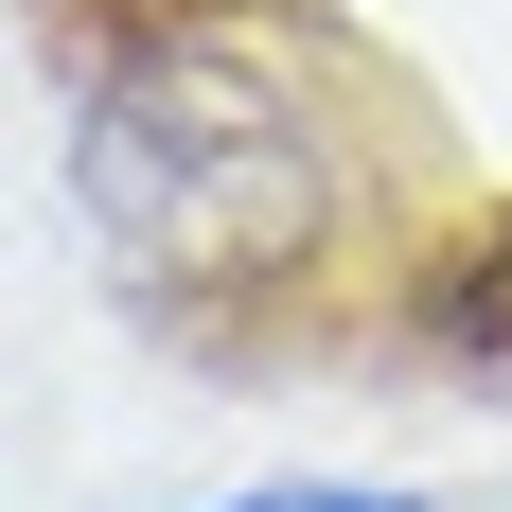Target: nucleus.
Here are the masks:
<instances>
[{"instance_id":"2","label":"nucleus","mask_w":512,"mask_h":512,"mask_svg":"<svg viewBox=\"0 0 512 512\" xmlns=\"http://www.w3.org/2000/svg\"><path fill=\"white\" fill-rule=\"evenodd\" d=\"M389 318H407L442 371H512V212H477V230H442V248L389 283Z\"/></svg>"},{"instance_id":"4","label":"nucleus","mask_w":512,"mask_h":512,"mask_svg":"<svg viewBox=\"0 0 512 512\" xmlns=\"http://www.w3.org/2000/svg\"><path fill=\"white\" fill-rule=\"evenodd\" d=\"M106 36H142V18H265V0H89Z\"/></svg>"},{"instance_id":"1","label":"nucleus","mask_w":512,"mask_h":512,"mask_svg":"<svg viewBox=\"0 0 512 512\" xmlns=\"http://www.w3.org/2000/svg\"><path fill=\"white\" fill-rule=\"evenodd\" d=\"M371 212L336 53L265 18H142L71 89V230L159 336H301L371 265Z\"/></svg>"},{"instance_id":"3","label":"nucleus","mask_w":512,"mask_h":512,"mask_svg":"<svg viewBox=\"0 0 512 512\" xmlns=\"http://www.w3.org/2000/svg\"><path fill=\"white\" fill-rule=\"evenodd\" d=\"M212 512H424L407 477H248V495H212Z\"/></svg>"}]
</instances>
